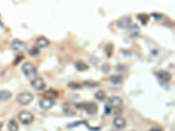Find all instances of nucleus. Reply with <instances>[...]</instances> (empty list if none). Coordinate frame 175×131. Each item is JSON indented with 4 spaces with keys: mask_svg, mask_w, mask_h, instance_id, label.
<instances>
[{
    "mask_svg": "<svg viewBox=\"0 0 175 131\" xmlns=\"http://www.w3.org/2000/svg\"><path fill=\"white\" fill-rule=\"evenodd\" d=\"M19 122H21V123L27 125L32 123L34 121V115L28 111V110H23L19 114Z\"/></svg>",
    "mask_w": 175,
    "mask_h": 131,
    "instance_id": "3",
    "label": "nucleus"
},
{
    "mask_svg": "<svg viewBox=\"0 0 175 131\" xmlns=\"http://www.w3.org/2000/svg\"><path fill=\"white\" fill-rule=\"evenodd\" d=\"M8 131H19V125L15 120H10L7 124Z\"/></svg>",
    "mask_w": 175,
    "mask_h": 131,
    "instance_id": "19",
    "label": "nucleus"
},
{
    "mask_svg": "<svg viewBox=\"0 0 175 131\" xmlns=\"http://www.w3.org/2000/svg\"><path fill=\"white\" fill-rule=\"evenodd\" d=\"M62 108H63V112L67 115H75V111L74 110V106L69 102H65L62 106Z\"/></svg>",
    "mask_w": 175,
    "mask_h": 131,
    "instance_id": "13",
    "label": "nucleus"
},
{
    "mask_svg": "<svg viewBox=\"0 0 175 131\" xmlns=\"http://www.w3.org/2000/svg\"><path fill=\"white\" fill-rule=\"evenodd\" d=\"M105 52H106L107 56L108 57H110L112 55V53H113V46L111 44L107 45V46L105 47Z\"/></svg>",
    "mask_w": 175,
    "mask_h": 131,
    "instance_id": "23",
    "label": "nucleus"
},
{
    "mask_svg": "<svg viewBox=\"0 0 175 131\" xmlns=\"http://www.w3.org/2000/svg\"><path fill=\"white\" fill-rule=\"evenodd\" d=\"M131 24H132L131 18L129 16H126V17H124V18H121L120 19H118L116 23V26L119 29H127Z\"/></svg>",
    "mask_w": 175,
    "mask_h": 131,
    "instance_id": "7",
    "label": "nucleus"
},
{
    "mask_svg": "<svg viewBox=\"0 0 175 131\" xmlns=\"http://www.w3.org/2000/svg\"><path fill=\"white\" fill-rule=\"evenodd\" d=\"M55 105V100L54 99L50 98H45L42 99L40 101H39V107L44 109V110H47V109H50L52 108Z\"/></svg>",
    "mask_w": 175,
    "mask_h": 131,
    "instance_id": "9",
    "label": "nucleus"
},
{
    "mask_svg": "<svg viewBox=\"0 0 175 131\" xmlns=\"http://www.w3.org/2000/svg\"><path fill=\"white\" fill-rule=\"evenodd\" d=\"M31 86L34 88L35 90L40 91V90H43V89L46 88V84L45 80H43V78H41V77H37V76H36L35 78H34V79L32 80V81H31Z\"/></svg>",
    "mask_w": 175,
    "mask_h": 131,
    "instance_id": "6",
    "label": "nucleus"
},
{
    "mask_svg": "<svg viewBox=\"0 0 175 131\" xmlns=\"http://www.w3.org/2000/svg\"><path fill=\"white\" fill-rule=\"evenodd\" d=\"M34 99V96L30 92H22L17 96V101L19 104L22 106H27L29 105Z\"/></svg>",
    "mask_w": 175,
    "mask_h": 131,
    "instance_id": "2",
    "label": "nucleus"
},
{
    "mask_svg": "<svg viewBox=\"0 0 175 131\" xmlns=\"http://www.w3.org/2000/svg\"><path fill=\"white\" fill-rule=\"evenodd\" d=\"M75 67L78 71H81V72H83L89 69V66L82 61H78L77 62H75Z\"/></svg>",
    "mask_w": 175,
    "mask_h": 131,
    "instance_id": "17",
    "label": "nucleus"
},
{
    "mask_svg": "<svg viewBox=\"0 0 175 131\" xmlns=\"http://www.w3.org/2000/svg\"><path fill=\"white\" fill-rule=\"evenodd\" d=\"M149 131H163V129L160 127H154V128H151Z\"/></svg>",
    "mask_w": 175,
    "mask_h": 131,
    "instance_id": "29",
    "label": "nucleus"
},
{
    "mask_svg": "<svg viewBox=\"0 0 175 131\" xmlns=\"http://www.w3.org/2000/svg\"><path fill=\"white\" fill-rule=\"evenodd\" d=\"M11 47L13 51H15L17 53H22L27 50L26 44L20 39H14L11 44Z\"/></svg>",
    "mask_w": 175,
    "mask_h": 131,
    "instance_id": "5",
    "label": "nucleus"
},
{
    "mask_svg": "<svg viewBox=\"0 0 175 131\" xmlns=\"http://www.w3.org/2000/svg\"><path fill=\"white\" fill-rule=\"evenodd\" d=\"M127 29H128V31H127L128 36L132 38H136V37H138L139 35L140 28L137 24H131Z\"/></svg>",
    "mask_w": 175,
    "mask_h": 131,
    "instance_id": "10",
    "label": "nucleus"
},
{
    "mask_svg": "<svg viewBox=\"0 0 175 131\" xmlns=\"http://www.w3.org/2000/svg\"><path fill=\"white\" fill-rule=\"evenodd\" d=\"M151 16L155 19H160L163 18V15L162 14H159V13H151Z\"/></svg>",
    "mask_w": 175,
    "mask_h": 131,
    "instance_id": "27",
    "label": "nucleus"
},
{
    "mask_svg": "<svg viewBox=\"0 0 175 131\" xmlns=\"http://www.w3.org/2000/svg\"><path fill=\"white\" fill-rule=\"evenodd\" d=\"M44 96L46 98H50V99H54L57 98L59 96V93L55 90H53V89H49L47 91H46V93L44 94Z\"/></svg>",
    "mask_w": 175,
    "mask_h": 131,
    "instance_id": "18",
    "label": "nucleus"
},
{
    "mask_svg": "<svg viewBox=\"0 0 175 131\" xmlns=\"http://www.w3.org/2000/svg\"><path fill=\"white\" fill-rule=\"evenodd\" d=\"M109 81L111 82L114 85L120 84L123 81V76L120 75V74H113V75L109 77Z\"/></svg>",
    "mask_w": 175,
    "mask_h": 131,
    "instance_id": "15",
    "label": "nucleus"
},
{
    "mask_svg": "<svg viewBox=\"0 0 175 131\" xmlns=\"http://www.w3.org/2000/svg\"><path fill=\"white\" fill-rule=\"evenodd\" d=\"M107 105L110 107L111 108H120L123 105V99L120 98L119 96H111L108 99Z\"/></svg>",
    "mask_w": 175,
    "mask_h": 131,
    "instance_id": "8",
    "label": "nucleus"
},
{
    "mask_svg": "<svg viewBox=\"0 0 175 131\" xmlns=\"http://www.w3.org/2000/svg\"><path fill=\"white\" fill-rule=\"evenodd\" d=\"M82 85H84L86 88H97L100 85V83L97 81H93V80H86L82 83Z\"/></svg>",
    "mask_w": 175,
    "mask_h": 131,
    "instance_id": "20",
    "label": "nucleus"
},
{
    "mask_svg": "<svg viewBox=\"0 0 175 131\" xmlns=\"http://www.w3.org/2000/svg\"><path fill=\"white\" fill-rule=\"evenodd\" d=\"M12 94L8 90H0V102L6 101L11 98Z\"/></svg>",
    "mask_w": 175,
    "mask_h": 131,
    "instance_id": "16",
    "label": "nucleus"
},
{
    "mask_svg": "<svg viewBox=\"0 0 175 131\" xmlns=\"http://www.w3.org/2000/svg\"><path fill=\"white\" fill-rule=\"evenodd\" d=\"M79 108H82L83 110H85V112L88 114V115H96L98 111V106L96 103L95 102H84V103H81L80 105Z\"/></svg>",
    "mask_w": 175,
    "mask_h": 131,
    "instance_id": "4",
    "label": "nucleus"
},
{
    "mask_svg": "<svg viewBox=\"0 0 175 131\" xmlns=\"http://www.w3.org/2000/svg\"><path fill=\"white\" fill-rule=\"evenodd\" d=\"M113 124L114 126L117 129V130H123L126 127V120L125 118L124 117H121V116H118V117H116L114 120H113Z\"/></svg>",
    "mask_w": 175,
    "mask_h": 131,
    "instance_id": "12",
    "label": "nucleus"
},
{
    "mask_svg": "<svg viewBox=\"0 0 175 131\" xmlns=\"http://www.w3.org/2000/svg\"><path fill=\"white\" fill-rule=\"evenodd\" d=\"M105 115H109V114H110V112H111V108L110 107H109L108 105H106L105 106Z\"/></svg>",
    "mask_w": 175,
    "mask_h": 131,
    "instance_id": "28",
    "label": "nucleus"
},
{
    "mask_svg": "<svg viewBox=\"0 0 175 131\" xmlns=\"http://www.w3.org/2000/svg\"><path fill=\"white\" fill-rule=\"evenodd\" d=\"M155 74H156V76L158 77L159 80H160L162 81H166V82L169 81L171 80V78H172L171 73L169 72H167V71H165V70L158 71V72H156Z\"/></svg>",
    "mask_w": 175,
    "mask_h": 131,
    "instance_id": "11",
    "label": "nucleus"
},
{
    "mask_svg": "<svg viewBox=\"0 0 175 131\" xmlns=\"http://www.w3.org/2000/svg\"><path fill=\"white\" fill-rule=\"evenodd\" d=\"M127 69L126 66L122 65V64H119V65L116 66V70L119 71V72H123V71H125Z\"/></svg>",
    "mask_w": 175,
    "mask_h": 131,
    "instance_id": "26",
    "label": "nucleus"
},
{
    "mask_svg": "<svg viewBox=\"0 0 175 131\" xmlns=\"http://www.w3.org/2000/svg\"><path fill=\"white\" fill-rule=\"evenodd\" d=\"M22 71L25 76L28 79H34L37 75V68L31 62H26L22 66Z\"/></svg>",
    "mask_w": 175,
    "mask_h": 131,
    "instance_id": "1",
    "label": "nucleus"
},
{
    "mask_svg": "<svg viewBox=\"0 0 175 131\" xmlns=\"http://www.w3.org/2000/svg\"><path fill=\"white\" fill-rule=\"evenodd\" d=\"M95 98L97 100H99V101H103V100H104L105 99H106V93H105L104 90H99V91H97L96 93Z\"/></svg>",
    "mask_w": 175,
    "mask_h": 131,
    "instance_id": "21",
    "label": "nucleus"
},
{
    "mask_svg": "<svg viewBox=\"0 0 175 131\" xmlns=\"http://www.w3.org/2000/svg\"><path fill=\"white\" fill-rule=\"evenodd\" d=\"M69 88L71 89H74V90H78V89H81L82 88V85L78 83V82H69Z\"/></svg>",
    "mask_w": 175,
    "mask_h": 131,
    "instance_id": "22",
    "label": "nucleus"
},
{
    "mask_svg": "<svg viewBox=\"0 0 175 131\" xmlns=\"http://www.w3.org/2000/svg\"><path fill=\"white\" fill-rule=\"evenodd\" d=\"M29 54L31 56H37L38 54H39V47H34L29 51Z\"/></svg>",
    "mask_w": 175,
    "mask_h": 131,
    "instance_id": "24",
    "label": "nucleus"
},
{
    "mask_svg": "<svg viewBox=\"0 0 175 131\" xmlns=\"http://www.w3.org/2000/svg\"><path fill=\"white\" fill-rule=\"evenodd\" d=\"M109 70H110V65H109V64L105 63V64H104V65L102 66V71H103L104 73H109Z\"/></svg>",
    "mask_w": 175,
    "mask_h": 131,
    "instance_id": "25",
    "label": "nucleus"
},
{
    "mask_svg": "<svg viewBox=\"0 0 175 131\" xmlns=\"http://www.w3.org/2000/svg\"><path fill=\"white\" fill-rule=\"evenodd\" d=\"M49 44H50V41L45 37H39L36 40V45L39 48H45V47L48 46Z\"/></svg>",
    "mask_w": 175,
    "mask_h": 131,
    "instance_id": "14",
    "label": "nucleus"
}]
</instances>
